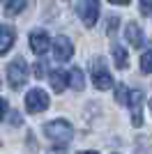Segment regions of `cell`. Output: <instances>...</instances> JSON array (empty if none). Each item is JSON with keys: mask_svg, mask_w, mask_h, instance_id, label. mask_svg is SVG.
<instances>
[{"mask_svg": "<svg viewBox=\"0 0 152 154\" xmlns=\"http://www.w3.org/2000/svg\"><path fill=\"white\" fill-rule=\"evenodd\" d=\"M44 134L53 145L58 147H65V145H69L71 136H74V129L67 120H51V122L44 124Z\"/></svg>", "mask_w": 152, "mask_h": 154, "instance_id": "6da1fadb", "label": "cell"}, {"mask_svg": "<svg viewBox=\"0 0 152 154\" xmlns=\"http://www.w3.org/2000/svg\"><path fill=\"white\" fill-rule=\"evenodd\" d=\"M7 81L12 85V90H21L28 81V64L23 58H14L7 64Z\"/></svg>", "mask_w": 152, "mask_h": 154, "instance_id": "7a4b0ae2", "label": "cell"}, {"mask_svg": "<svg viewBox=\"0 0 152 154\" xmlns=\"http://www.w3.org/2000/svg\"><path fill=\"white\" fill-rule=\"evenodd\" d=\"M49 94H46L44 90H39V88H35V90H30L28 94H25V110L28 113H32V115H37V113H44L46 108H49Z\"/></svg>", "mask_w": 152, "mask_h": 154, "instance_id": "3957f363", "label": "cell"}, {"mask_svg": "<svg viewBox=\"0 0 152 154\" xmlns=\"http://www.w3.org/2000/svg\"><path fill=\"white\" fill-rule=\"evenodd\" d=\"M78 16H81L85 28H95L97 19H99V2L97 0H83L78 7Z\"/></svg>", "mask_w": 152, "mask_h": 154, "instance_id": "277c9868", "label": "cell"}, {"mask_svg": "<svg viewBox=\"0 0 152 154\" xmlns=\"http://www.w3.org/2000/svg\"><path fill=\"white\" fill-rule=\"evenodd\" d=\"M92 83H95L97 90H108V88H113V76L108 74V69L104 67L101 60H97V64L92 67Z\"/></svg>", "mask_w": 152, "mask_h": 154, "instance_id": "5b68a950", "label": "cell"}, {"mask_svg": "<svg viewBox=\"0 0 152 154\" xmlns=\"http://www.w3.org/2000/svg\"><path fill=\"white\" fill-rule=\"evenodd\" d=\"M53 55H55L58 62H67L74 55V46H71V39H67L65 35L53 39Z\"/></svg>", "mask_w": 152, "mask_h": 154, "instance_id": "8992f818", "label": "cell"}, {"mask_svg": "<svg viewBox=\"0 0 152 154\" xmlns=\"http://www.w3.org/2000/svg\"><path fill=\"white\" fill-rule=\"evenodd\" d=\"M30 48H32V53L44 55V53L51 48V37H49V32H44V30H32V32H30Z\"/></svg>", "mask_w": 152, "mask_h": 154, "instance_id": "52a82bcc", "label": "cell"}, {"mask_svg": "<svg viewBox=\"0 0 152 154\" xmlns=\"http://www.w3.org/2000/svg\"><path fill=\"white\" fill-rule=\"evenodd\" d=\"M125 37L127 42H129V46L131 48H143V30L138 28V23H134V21H129L127 23V30H125Z\"/></svg>", "mask_w": 152, "mask_h": 154, "instance_id": "ba28073f", "label": "cell"}, {"mask_svg": "<svg viewBox=\"0 0 152 154\" xmlns=\"http://www.w3.org/2000/svg\"><path fill=\"white\" fill-rule=\"evenodd\" d=\"M0 53L5 55V53H9V48L14 46V42H16V30L9 26H2V30H0Z\"/></svg>", "mask_w": 152, "mask_h": 154, "instance_id": "9c48e42d", "label": "cell"}, {"mask_svg": "<svg viewBox=\"0 0 152 154\" xmlns=\"http://www.w3.org/2000/svg\"><path fill=\"white\" fill-rule=\"evenodd\" d=\"M67 83H69V74H62V71H53L51 74V90L55 92V94L65 92Z\"/></svg>", "mask_w": 152, "mask_h": 154, "instance_id": "30bf717a", "label": "cell"}, {"mask_svg": "<svg viewBox=\"0 0 152 154\" xmlns=\"http://www.w3.org/2000/svg\"><path fill=\"white\" fill-rule=\"evenodd\" d=\"M111 53H113V62H115V67H118V69H127V67H129V55H127V48H122L120 44H113Z\"/></svg>", "mask_w": 152, "mask_h": 154, "instance_id": "8fae6325", "label": "cell"}, {"mask_svg": "<svg viewBox=\"0 0 152 154\" xmlns=\"http://www.w3.org/2000/svg\"><path fill=\"white\" fill-rule=\"evenodd\" d=\"M129 99H131V90L127 88V83H118L115 85V101L120 106H129Z\"/></svg>", "mask_w": 152, "mask_h": 154, "instance_id": "7c38bea8", "label": "cell"}, {"mask_svg": "<svg viewBox=\"0 0 152 154\" xmlns=\"http://www.w3.org/2000/svg\"><path fill=\"white\" fill-rule=\"evenodd\" d=\"M69 83H71V88H74L76 92H81L83 88H85V76H83V71L78 69V67H74V69L69 71Z\"/></svg>", "mask_w": 152, "mask_h": 154, "instance_id": "4fadbf2b", "label": "cell"}, {"mask_svg": "<svg viewBox=\"0 0 152 154\" xmlns=\"http://www.w3.org/2000/svg\"><path fill=\"white\" fill-rule=\"evenodd\" d=\"M28 2H30V0H9L5 5V14L7 16H16V14H21L25 7H28Z\"/></svg>", "mask_w": 152, "mask_h": 154, "instance_id": "5bb4252c", "label": "cell"}, {"mask_svg": "<svg viewBox=\"0 0 152 154\" xmlns=\"http://www.w3.org/2000/svg\"><path fill=\"white\" fill-rule=\"evenodd\" d=\"M141 71H143V74H150L152 71V48L141 55Z\"/></svg>", "mask_w": 152, "mask_h": 154, "instance_id": "9a60e30c", "label": "cell"}, {"mask_svg": "<svg viewBox=\"0 0 152 154\" xmlns=\"http://www.w3.org/2000/svg\"><path fill=\"white\" fill-rule=\"evenodd\" d=\"M118 23H120V19H118V16H111V19H108V23H106V35H108V37H113V35H115Z\"/></svg>", "mask_w": 152, "mask_h": 154, "instance_id": "2e32d148", "label": "cell"}, {"mask_svg": "<svg viewBox=\"0 0 152 154\" xmlns=\"http://www.w3.org/2000/svg\"><path fill=\"white\" fill-rule=\"evenodd\" d=\"M138 5L143 16H152V0H138Z\"/></svg>", "mask_w": 152, "mask_h": 154, "instance_id": "e0dca14e", "label": "cell"}, {"mask_svg": "<svg viewBox=\"0 0 152 154\" xmlns=\"http://www.w3.org/2000/svg\"><path fill=\"white\" fill-rule=\"evenodd\" d=\"M7 120V117H5ZM23 122V117L19 115V113H12V115H9V124H14V127H19V124Z\"/></svg>", "mask_w": 152, "mask_h": 154, "instance_id": "ac0fdd59", "label": "cell"}, {"mask_svg": "<svg viewBox=\"0 0 152 154\" xmlns=\"http://www.w3.org/2000/svg\"><path fill=\"white\" fill-rule=\"evenodd\" d=\"M35 76H37V78L44 76V62H37V64H35Z\"/></svg>", "mask_w": 152, "mask_h": 154, "instance_id": "d6986e66", "label": "cell"}, {"mask_svg": "<svg viewBox=\"0 0 152 154\" xmlns=\"http://www.w3.org/2000/svg\"><path fill=\"white\" fill-rule=\"evenodd\" d=\"M108 2H113V5H129L131 0H108Z\"/></svg>", "mask_w": 152, "mask_h": 154, "instance_id": "ffe728a7", "label": "cell"}, {"mask_svg": "<svg viewBox=\"0 0 152 154\" xmlns=\"http://www.w3.org/2000/svg\"><path fill=\"white\" fill-rule=\"evenodd\" d=\"M78 154H97V152H95V149H92V152H78Z\"/></svg>", "mask_w": 152, "mask_h": 154, "instance_id": "44dd1931", "label": "cell"}, {"mask_svg": "<svg viewBox=\"0 0 152 154\" xmlns=\"http://www.w3.org/2000/svg\"><path fill=\"white\" fill-rule=\"evenodd\" d=\"M150 110H152V99H150Z\"/></svg>", "mask_w": 152, "mask_h": 154, "instance_id": "7402d4cb", "label": "cell"}, {"mask_svg": "<svg viewBox=\"0 0 152 154\" xmlns=\"http://www.w3.org/2000/svg\"><path fill=\"white\" fill-rule=\"evenodd\" d=\"M2 2H5V5H7V2H9V0H2Z\"/></svg>", "mask_w": 152, "mask_h": 154, "instance_id": "603a6c76", "label": "cell"}]
</instances>
